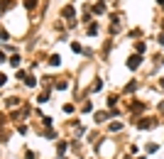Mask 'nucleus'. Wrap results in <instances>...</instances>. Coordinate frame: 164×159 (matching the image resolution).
Instances as JSON below:
<instances>
[{
  "instance_id": "2eb2a0df",
  "label": "nucleus",
  "mask_w": 164,
  "mask_h": 159,
  "mask_svg": "<svg viewBox=\"0 0 164 159\" xmlns=\"http://www.w3.org/2000/svg\"><path fill=\"white\" fill-rule=\"evenodd\" d=\"M157 2H159V5H164V0H157Z\"/></svg>"
},
{
  "instance_id": "9b49d317",
  "label": "nucleus",
  "mask_w": 164,
  "mask_h": 159,
  "mask_svg": "<svg viewBox=\"0 0 164 159\" xmlns=\"http://www.w3.org/2000/svg\"><path fill=\"white\" fill-rule=\"evenodd\" d=\"M98 32V25H88V34H96Z\"/></svg>"
},
{
  "instance_id": "f257e3e1",
  "label": "nucleus",
  "mask_w": 164,
  "mask_h": 159,
  "mask_svg": "<svg viewBox=\"0 0 164 159\" xmlns=\"http://www.w3.org/2000/svg\"><path fill=\"white\" fill-rule=\"evenodd\" d=\"M140 64H142V54H132V56H128V69H132V71H135Z\"/></svg>"
},
{
  "instance_id": "1a4fd4ad",
  "label": "nucleus",
  "mask_w": 164,
  "mask_h": 159,
  "mask_svg": "<svg viewBox=\"0 0 164 159\" xmlns=\"http://www.w3.org/2000/svg\"><path fill=\"white\" fill-rule=\"evenodd\" d=\"M135 49H137V54H142V52H145V42H137V44H135Z\"/></svg>"
},
{
  "instance_id": "4468645a",
  "label": "nucleus",
  "mask_w": 164,
  "mask_h": 159,
  "mask_svg": "<svg viewBox=\"0 0 164 159\" xmlns=\"http://www.w3.org/2000/svg\"><path fill=\"white\" fill-rule=\"evenodd\" d=\"M159 44H164V34H159Z\"/></svg>"
},
{
  "instance_id": "7ed1b4c3",
  "label": "nucleus",
  "mask_w": 164,
  "mask_h": 159,
  "mask_svg": "<svg viewBox=\"0 0 164 159\" xmlns=\"http://www.w3.org/2000/svg\"><path fill=\"white\" fill-rule=\"evenodd\" d=\"M137 127H140V130H149V127H154V123H152V120H140Z\"/></svg>"
},
{
  "instance_id": "f03ea898",
  "label": "nucleus",
  "mask_w": 164,
  "mask_h": 159,
  "mask_svg": "<svg viewBox=\"0 0 164 159\" xmlns=\"http://www.w3.org/2000/svg\"><path fill=\"white\" fill-rule=\"evenodd\" d=\"M61 15H64V17H69V20H71V22H69V25H71V27H74V25H76V22H74V15H76V10H74V7H71V5H66L64 10H61Z\"/></svg>"
},
{
  "instance_id": "9d476101",
  "label": "nucleus",
  "mask_w": 164,
  "mask_h": 159,
  "mask_svg": "<svg viewBox=\"0 0 164 159\" xmlns=\"http://www.w3.org/2000/svg\"><path fill=\"white\" fill-rule=\"evenodd\" d=\"M5 103H7V105H10V108H15V105H17V103H20V100H17V98H7V100H5Z\"/></svg>"
},
{
  "instance_id": "f8f14e48",
  "label": "nucleus",
  "mask_w": 164,
  "mask_h": 159,
  "mask_svg": "<svg viewBox=\"0 0 164 159\" xmlns=\"http://www.w3.org/2000/svg\"><path fill=\"white\" fill-rule=\"evenodd\" d=\"M100 88H103V83H100V81H96V83L91 86V91H100Z\"/></svg>"
},
{
  "instance_id": "39448f33",
  "label": "nucleus",
  "mask_w": 164,
  "mask_h": 159,
  "mask_svg": "<svg viewBox=\"0 0 164 159\" xmlns=\"http://www.w3.org/2000/svg\"><path fill=\"white\" fill-rule=\"evenodd\" d=\"M93 12H96V15H100V12H105V5H103V2H98V5H93Z\"/></svg>"
},
{
  "instance_id": "0eeeda50",
  "label": "nucleus",
  "mask_w": 164,
  "mask_h": 159,
  "mask_svg": "<svg viewBox=\"0 0 164 159\" xmlns=\"http://www.w3.org/2000/svg\"><path fill=\"white\" fill-rule=\"evenodd\" d=\"M25 7H27V10H34V7H37V0H25Z\"/></svg>"
},
{
  "instance_id": "20e7f679",
  "label": "nucleus",
  "mask_w": 164,
  "mask_h": 159,
  "mask_svg": "<svg viewBox=\"0 0 164 159\" xmlns=\"http://www.w3.org/2000/svg\"><path fill=\"white\" fill-rule=\"evenodd\" d=\"M49 64H52V66H59V64H61L59 54H52V56H49Z\"/></svg>"
},
{
  "instance_id": "6e6552de",
  "label": "nucleus",
  "mask_w": 164,
  "mask_h": 159,
  "mask_svg": "<svg viewBox=\"0 0 164 159\" xmlns=\"http://www.w3.org/2000/svg\"><path fill=\"white\" fill-rule=\"evenodd\" d=\"M120 127H123V123H110V132H118Z\"/></svg>"
},
{
  "instance_id": "423d86ee",
  "label": "nucleus",
  "mask_w": 164,
  "mask_h": 159,
  "mask_svg": "<svg viewBox=\"0 0 164 159\" xmlns=\"http://www.w3.org/2000/svg\"><path fill=\"white\" fill-rule=\"evenodd\" d=\"M25 83L32 88V86H37V78H34V76H27V78H25Z\"/></svg>"
},
{
  "instance_id": "ddd939ff",
  "label": "nucleus",
  "mask_w": 164,
  "mask_h": 159,
  "mask_svg": "<svg viewBox=\"0 0 164 159\" xmlns=\"http://www.w3.org/2000/svg\"><path fill=\"white\" fill-rule=\"evenodd\" d=\"M105 120V113H96V123H103Z\"/></svg>"
}]
</instances>
